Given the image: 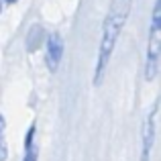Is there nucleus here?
Listing matches in <instances>:
<instances>
[{
    "label": "nucleus",
    "instance_id": "f03ea898",
    "mask_svg": "<svg viewBox=\"0 0 161 161\" xmlns=\"http://www.w3.org/2000/svg\"><path fill=\"white\" fill-rule=\"evenodd\" d=\"M159 29H161V8H159V0H157L153 8L151 37H149V47H147V65H145L147 80H155L157 69H159Z\"/></svg>",
    "mask_w": 161,
    "mask_h": 161
},
{
    "label": "nucleus",
    "instance_id": "f257e3e1",
    "mask_svg": "<svg viewBox=\"0 0 161 161\" xmlns=\"http://www.w3.org/2000/svg\"><path fill=\"white\" fill-rule=\"evenodd\" d=\"M130 4H133V0H112L110 2L108 14L104 19V27H102V41H100L98 63H96V71H94V86H98L104 75V69H106L110 61V55L114 51V45H116L122 27H125L126 19H129Z\"/></svg>",
    "mask_w": 161,
    "mask_h": 161
},
{
    "label": "nucleus",
    "instance_id": "39448f33",
    "mask_svg": "<svg viewBox=\"0 0 161 161\" xmlns=\"http://www.w3.org/2000/svg\"><path fill=\"white\" fill-rule=\"evenodd\" d=\"M23 161H37V147H35V125L27 130L25 137V159Z\"/></svg>",
    "mask_w": 161,
    "mask_h": 161
},
{
    "label": "nucleus",
    "instance_id": "7ed1b4c3",
    "mask_svg": "<svg viewBox=\"0 0 161 161\" xmlns=\"http://www.w3.org/2000/svg\"><path fill=\"white\" fill-rule=\"evenodd\" d=\"M63 57V39L59 33H51L47 37V67L55 71Z\"/></svg>",
    "mask_w": 161,
    "mask_h": 161
},
{
    "label": "nucleus",
    "instance_id": "20e7f679",
    "mask_svg": "<svg viewBox=\"0 0 161 161\" xmlns=\"http://www.w3.org/2000/svg\"><path fill=\"white\" fill-rule=\"evenodd\" d=\"M155 125H157V108L151 112V116L145 120L143 129V151H141V161H149L151 145H153V135H155Z\"/></svg>",
    "mask_w": 161,
    "mask_h": 161
},
{
    "label": "nucleus",
    "instance_id": "0eeeda50",
    "mask_svg": "<svg viewBox=\"0 0 161 161\" xmlns=\"http://www.w3.org/2000/svg\"><path fill=\"white\" fill-rule=\"evenodd\" d=\"M6 2H8V4H14V2H16V0H6Z\"/></svg>",
    "mask_w": 161,
    "mask_h": 161
},
{
    "label": "nucleus",
    "instance_id": "423d86ee",
    "mask_svg": "<svg viewBox=\"0 0 161 161\" xmlns=\"http://www.w3.org/2000/svg\"><path fill=\"white\" fill-rule=\"evenodd\" d=\"M6 159V143H4V118L0 116V161Z\"/></svg>",
    "mask_w": 161,
    "mask_h": 161
}]
</instances>
